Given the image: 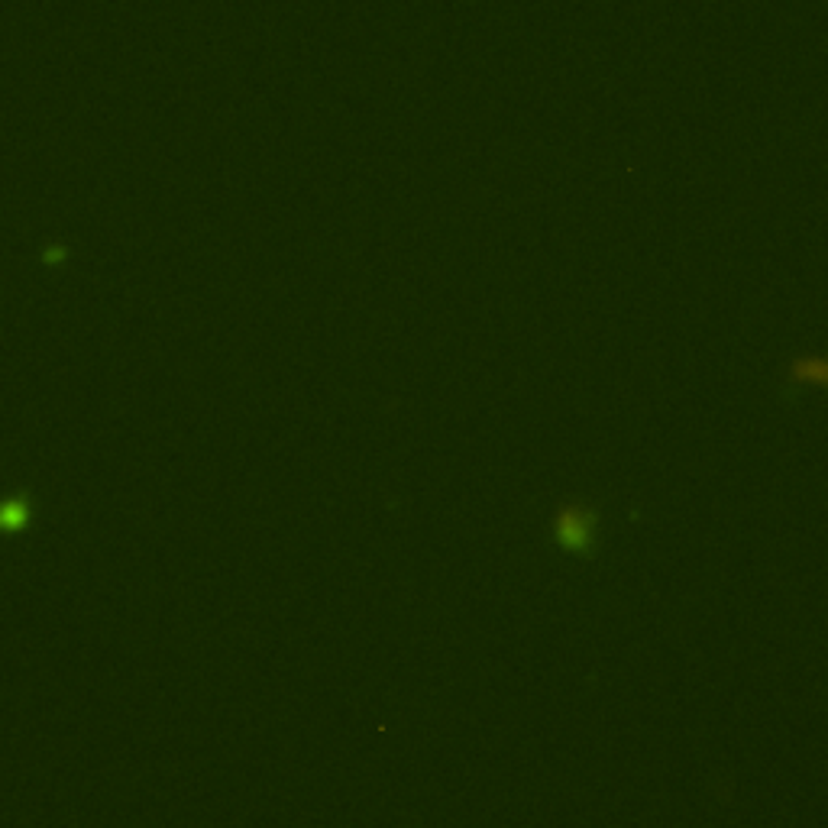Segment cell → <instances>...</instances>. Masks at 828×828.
Returning a JSON list of instances; mask_svg holds the SVG:
<instances>
[{"label":"cell","mask_w":828,"mask_h":828,"mask_svg":"<svg viewBox=\"0 0 828 828\" xmlns=\"http://www.w3.org/2000/svg\"><path fill=\"white\" fill-rule=\"evenodd\" d=\"M551 531L563 553L589 560V557H596L599 543H602V511L592 502L563 499L553 511Z\"/></svg>","instance_id":"obj_1"},{"label":"cell","mask_w":828,"mask_h":828,"mask_svg":"<svg viewBox=\"0 0 828 828\" xmlns=\"http://www.w3.org/2000/svg\"><path fill=\"white\" fill-rule=\"evenodd\" d=\"M27 515H29V511H27V505H23V502H7V505L0 508V521H4V525H20V521H23Z\"/></svg>","instance_id":"obj_2"}]
</instances>
